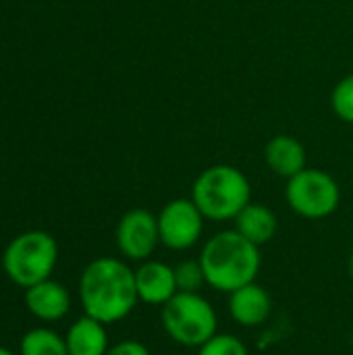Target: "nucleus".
I'll use <instances>...</instances> for the list:
<instances>
[{
	"mask_svg": "<svg viewBox=\"0 0 353 355\" xmlns=\"http://www.w3.org/2000/svg\"><path fill=\"white\" fill-rule=\"evenodd\" d=\"M79 302L83 312L102 324L127 318L139 302L135 270L117 258H96L79 277Z\"/></svg>",
	"mask_w": 353,
	"mask_h": 355,
	"instance_id": "1",
	"label": "nucleus"
},
{
	"mask_svg": "<svg viewBox=\"0 0 353 355\" xmlns=\"http://www.w3.org/2000/svg\"><path fill=\"white\" fill-rule=\"evenodd\" d=\"M200 264L204 268L206 283L212 289L233 293L235 289L256 281L262 256L258 245L233 229L221 231L204 243Z\"/></svg>",
	"mask_w": 353,
	"mask_h": 355,
	"instance_id": "2",
	"label": "nucleus"
},
{
	"mask_svg": "<svg viewBox=\"0 0 353 355\" xmlns=\"http://www.w3.org/2000/svg\"><path fill=\"white\" fill-rule=\"evenodd\" d=\"M191 200L208 220H235V216L252 202V185L239 168L216 164L206 168L193 181Z\"/></svg>",
	"mask_w": 353,
	"mask_h": 355,
	"instance_id": "3",
	"label": "nucleus"
},
{
	"mask_svg": "<svg viewBox=\"0 0 353 355\" xmlns=\"http://www.w3.org/2000/svg\"><path fill=\"white\" fill-rule=\"evenodd\" d=\"M56 262V239L44 231H27L15 237L2 254L4 275L23 289L50 279Z\"/></svg>",
	"mask_w": 353,
	"mask_h": 355,
	"instance_id": "4",
	"label": "nucleus"
},
{
	"mask_svg": "<svg viewBox=\"0 0 353 355\" xmlns=\"http://www.w3.org/2000/svg\"><path fill=\"white\" fill-rule=\"evenodd\" d=\"M164 333L183 347L200 349L218 329V316L212 304L200 293H177L160 312Z\"/></svg>",
	"mask_w": 353,
	"mask_h": 355,
	"instance_id": "5",
	"label": "nucleus"
},
{
	"mask_svg": "<svg viewBox=\"0 0 353 355\" xmlns=\"http://www.w3.org/2000/svg\"><path fill=\"white\" fill-rule=\"evenodd\" d=\"M285 198L295 214L310 220H320L339 208L341 191L329 173L318 168H304L295 177L287 179Z\"/></svg>",
	"mask_w": 353,
	"mask_h": 355,
	"instance_id": "6",
	"label": "nucleus"
},
{
	"mask_svg": "<svg viewBox=\"0 0 353 355\" xmlns=\"http://www.w3.org/2000/svg\"><path fill=\"white\" fill-rule=\"evenodd\" d=\"M204 231V216L193 200H173L158 214L160 243L173 252L193 248Z\"/></svg>",
	"mask_w": 353,
	"mask_h": 355,
	"instance_id": "7",
	"label": "nucleus"
},
{
	"mask_svg": "<svg viewBox=\"0 0 353 355\" xmlns=\"http://www.w3.org/2000/svg\"><path fill=\"white\" fill-rule=\"evenodd\" d=\"M160 243L158 216L146 208H133L123 214L117 225L119 252L133 262H146Z\"/></svg>",
	"mask_w": 353,
	"mask_h": 355,
	"instance_id": "8",
	"label": "nucleus"
},
{
	"mask_svg": "<svg viewBox=\"0 0 353 355\" xmlns=\"http://www.w3.org/2000/svg\"><path fill=\"white\" fill-rule=\"evenodd\" d=\"M135 287L139 302L150 306H164L179 293L175 268L158 260H146L139 264L135 270Z\"/></svg>",
	"mask_w": 353,
	"mask_h": 355,
	"instance_id": "9",
	"label": "nucleus"
},
{
	"mask_svg": "<svg viewBox=\"0 0 353 355\" xmlns=\"http://www.w3.org/2000/svg\"><path fill=\"white\" fill-rule=\"evenodd\" d=\"M270 312H273L270 295L256 281L229 293V314L241 327L256 329L268 320Z\"/></svg>",
	"mask_w": 353,
	"mask_h": 355,
	"instance_id": "10",
	"label": "nucleus"
},
{
	"mask_svg": "<svg viewBox=\"0 0 353 355\" xmlns=\"http://www.w3.org/2000/svg\"><path fill=\"white\" fill-rule=\"evenodd\" d=\"M25 306L37 320L56 322L69 314L71 295L64 285L52 279H46L25 289Z\"/></svg>",
	"mask_w": 353,
	"mask_h": 355,
	"instance_id": "11",
	"label": "nucleus"
},
{
	"mask_svg": "<svg viewBox=\"0 0 353 355\" xmlns=\"http://www.w3.org/2000/svg\"><path fill=\"white\" fill-rule=\"evenodd\" d=\"M266 164L279 177L291 179L306 168V150L300 139L291 135H275L264 148Z\"/></svg>",
	"mask_w": 353,
	"mask_h": 355,
	"instance_id": "12",
	"label": "nucleus"
},
{
	"mask_svg": "<svg viewBox=\"0 0 353 355\" xmlns=\"http://www.w3.org/2000/svg\"><path fill=\"white\" fill-rule=\"evenodd\" d=\"M64 341L69 355H106L110 347L106 324L87 314H83L69 327Z\"/></svg>",
	"mask_w": 353,
	"mask_h": 355,
	"instance_id": "13",
	"label": "nucleus"
},
{
	"mask_svg": "<svg viewBox=\"0 0 353 355\" xmlns=\"http://www.w3.org/2000/svg\"><path fill=\"white\" fill-rule=\"evenodd\" d=\"M277 216L275 212L264 206V204H256L250 202L237 216H235V231L239 235H243L248 241H252L254 245H264L268 243L275 233H277Z\"/></svg>",
	"mask_w": 353,
	"mask_h": 355,
	"instance_id": "14",
	"label": "nucleus"
},
{
	"mask_svg": "<svg viewBox=\"0 0 353 355\" xmlns=\"http://www.w3.org/2000/svg\"><path fill=\"white\" fill-rule=\"evenodd\" d=\"M19 355H69L67 341L50 329H31L19 343Z\"/></svg>",
	"mask_w": 353,
	"mask_h": 355,
	"instance_id": "15",
	"label": "nucleus"
},
{
	"mask_svg": "<svg viewBox=\"0 0 353 355\" xmlns=\"http://www.w3.org/2000/svg\"><path fill=\"white\" fill-rule=\"evenodd\" d=\"M175 279H177V289L181 293H200V289L204 285H208L200 260H185V262L177 264Z\"/></svg>",
	"mask_w": 353,
	"mask_h": 355,
	"instance_id": "16",
	"label": "nucleus"
},
{
	"mask_svg": "<svg viewBox=\"0 0 353 355\" xmlns=\"http://www.w3.org/2000/svg\"><path fill=\"white\" fill-rule=\"evenodd\" d=\"M331 104H333L335 114H337L341 121L352 123L353 125V75L343 77V79L337 83V87L333 89Z\"/></svg>",
	"mask_w": 353,
	"mask_h": 355,
	"instance_id": "17",
	"label": "nucleus"
},
{
	"mask_svg": "<svg viewBox=\"0 0 353 355\" xmlns=\"http://www.w3.org/2000/svg\"><path fill=\"white\" fill-rule=\"evenodd\" d=\"M198 355H250L243 341H239L235 335H214L208 343H204Z\"/></svg>",
	"mask_w": 353,
	"mask_h": 355,
	"instance_id": "18",
	"label": "nucleus"
},
{
	"mask_svg": "<svg viewBox=\"0 0 353 355\" xmlns=\"http://www.w3.org/2000/svg\"><path fill=\"white\" fill-rule=\"evenodd\" d=\"M106 355H152V354H150V349H148L144 343H139V341H135V339H125V341H119L117 345L108 347Z\"/></svg>",
	"mask_w": 353,
	"mask_h": 355,
	"instance_id": "19",
	"label": "nucleus"
},
{
	"mask_svg": "<svg viewBox=\"0 0 353 355\" xmlns=\"http://www.w3.org/2000/svg\"><path fill=\"white\" fill-rule=\"evenodd\" d=\"M350 277H352V281H353V250H352V256H350Z\"/></svg>",
	"mask_w": 353,
	"mask_h": 355,
	"instance_id": "20",
	"label": "nucleus"
},
{
	"mask_svg": "<svg viewBox=\"0 0 353 355\" xmlns=\"http://www.w3.org/2000/svg\"><path fill=\"white\" fill-rule=\"evenodd\" d=\"M0 355H15L12 352H8L6 347H0Z\"/></svg>",
	"mask_w": 353,
	"mask_h": 355,
	"instance_id": "21",
	"label": "nucleus"
},
{
	"mask_svg": "<svg viewBox=\"0 0 353 355\" xmlns=\"http://www.w3.org/2000/svg\"><path fill=\"white\" fill-rule=\"evenodd\" d=\"M352 345H353V337H352Z\"/></svg>",
	"mask_w": 353,
	"mask_h": 355,
	"instance_id": "22",
	"label": "nucleus"
}]
</instances>
